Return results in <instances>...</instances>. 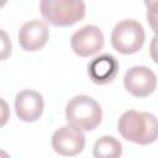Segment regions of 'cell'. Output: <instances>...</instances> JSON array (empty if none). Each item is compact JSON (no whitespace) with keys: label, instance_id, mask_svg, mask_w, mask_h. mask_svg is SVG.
Instances as JSON below:
<instances>
[{"label":"cell","instance_id":"1","mask_svg":"<svg viewBox=\"0 0 158 158\" xmlns=\"http://www.w3.org/2000/svg\"><path fill=\"white\" fill-rule=\"evenodd\" d=\"M121 136L136 144H151L157 139V118L151 112L127 110L117 122Z\"/></svg>","mask_w":158,"mask_h":158},{"label":"cell","instance_id":"2","mask_svg":"<svg viewBox=\"0 0 158 158\" xmlns=\"http://www.w3.org/2000/svg\"><path fill=\"white\" fill-rule=\"evenodd\" d=\"M65 118L68 125L80 131H93L102 118L101 106L89 95H77L65 106Z\"/></svg>","mask_w":158,"mask_h":158},{"label":"cell","instance_id":"3","mask_svg":"<svg viewBox=\"0 0 158 158\" xmlns=\"http://www.w3.org/2000/svg\"><path fill=\"white\" fill-rule=\"evenodd\" d=\"M40 10L43 19L56 27L72 26L85 16V4L79 0H42Z\"/></svg>","mask_w":158,"mask_h":158},{"label":"cell","instance_id":"4","mask_svg":"<svg viewBox=\"0 0 158 158\" xmlns=\"http://www.w3.org/2000/svg\"><path fill=\"white\" fill-rule=\"evenodd\" d=\"M144 38L143 26L133 19L117 22L111 32V44L121 54H133L138 52L144 43Z\"/></svg>","mask_w":158,"mask_h":158},{"label":"cell","instance_id":"5","mask_svg":"<svg viewBox=\"0 0 158 158\" xmlns=\"http://www.w3.org/2000/svg\"><path fill=\"white\" fill-rule=\"evenodd\" d=\"M126 90L136 98H147L152 95L157 86V77L152 69L144 65L130 68L123 77Z\"/></svg>","mask_w":158,"mask_h":158},{"label":"cell","instance_id":"6","mask_svg":"<svg viewBox=\"0 0 158 158\" xmlns=\"http://www.w3.org/2000/svg\"><path fill=\"white\" fill-rule=\"evenodd\" d=\"M70 47L77 56L90 57L102 49L104 35L98 26L86 25L72 35Z\"/></svg>","mask_w":158,"mask_h":158},{"label":"cell","instance_id":"7","mask_svg":"<svg viewBox=\"0 0 158 158\" xmlns=\"http://www.w3.org/2000/svg\"><path fill=\"white\" fill-rule=\"evenodd\" d=\"M85 147L84 133L70 126H63L52 135V148L56 153L63 157H74Z\"/></svg>","mask_w":158,"mask_h":158},{"label":"cell","instance_id":"8","mask_svg":"<svg viewBox=\"0 0 158 158\" xmlns=\"http://www.w3.org/2000/svg\"><path fill=\"white\" fill-rule=\"evenodd\" d=\"M19 44L26 52L42 49L49 38V30L44 21L31 20L25 22L19 30Z\"/></svg>","mask_w":158,"mask_h":158},{"label":"cell","instance_id":"9","mask_svg":"<svg viewBox=\"0 0 158 158\" xmlns=\"http://www.w3.org/2000/svg\"><path fill=\"white\" fill-rule=\"evenodd\" d=\"M44 109L43 96L36 90H22L16 94L15 98V111L17 117L23 122L37 121Z\"/></svg>","mask_w":158,"mask_h":158},{"label":"cell","instance_id":"10","mask_svg":"<svg viewBox=\"0 0 158 158\" xmlns=\"http://www.w3.org/2000/svg\"><path fill=\"white\" fill-rule=\"evenodd\" d=\"M120 70L117 59L109 53L100 54L91 59L88 64V74L96 85H106L112 83Z\"/></svg>","mask_w":158,"mask_h":158},{"label":"cell","instance_id":"11","mask_svg":"<svg viewBox=\"0 0 158 158\" xmlns=\"http://www.w3.org/2000/svg\"><path fill=\"white\" fill-rule=\"evenodd\" d=\"M122 144L114 136L100 137L93 148L94 158H121Z\"/></svg>","mask_w":158,"mask_h":158},{"label":"cell","instance_id":"12","mask_svg":"<svg viewBox=\"0 0 158 158\" xmlns=\"http://www.w3.org/2000/svg\"><path fill=\"white\" fill-rule=\"evenodd\" d=\"M11 51H12V44L9 35L4 30H0V60L7 59L11 54Z\"/></svg>","mask_w":158,"mask_h":158},{"label":"cell","instance_id":"13","mask_svg":"<svg viewBox=\"0 0 158 158\" xmlns=\"http://www.w3.org/2000/svg\"><path fill=\"white\" fill-rule=\"evenodd\" d=\"M10 118V107L9 104L0 98V127L5 126Z\"/></svg>","mask_w":158,"mask_h":158},{"label":"cell","instance_id":"14","mask_svg":"<svg viewBox=\"0 0 158 158\" xmlns=\"http://www.w3.org/2000/svg\"><path fill=\"white\" fill-rule=\"evenodd\" d=\"M0 158H11V157L9 156V153H7V152H5V151L0 149Z\"/></svg>","mask_w":158,"mask_h":158},{"label":"cell","instance_id":"15","mask_svg":"<svg viewBox=\"0 0 158 158\" xmlns=\"http://www.w3.org/2000/svg\"><path fill=\"white\" fill-rule=\"evenodd\" d=\"M5 4H6V2H5V1H0V7H2V6H4V5H5Z\"/></svg>","mask_w":158,"mask_h":158}]
</instances>
